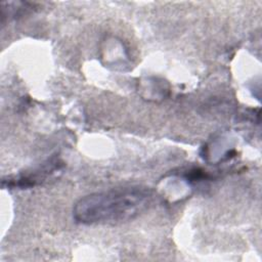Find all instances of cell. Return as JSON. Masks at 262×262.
I'll return each mask as SVG.
<instances>
[{
	"instance_id": "6da1fadb",
	"label": "cell",
	"mask_w": 262,
	"mask_h": 262,
	"mask_svg": "<svg viewBox=\"0 0 262 262\" xmlns=\"http://www.w3.org/2000/svg\"><path fill=\"white\" fill-rule=\"evenodd\" d=\"M152 191L144 186H126L81 198L73 208L76 222L86 225L118 224L134 219L151 204Z\"/></svg>"
}]
</instances>
